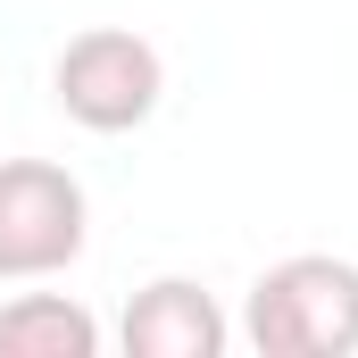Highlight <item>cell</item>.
Returning <instances> with one entry per match:
<instances>
[{
    "instance_id": "4",
    "label": "cell",
    "mask_w": 358,
    "mask_h": 358,
    "mask_svg": "<svg viewBox=\"0 0 358 358\" xmlns=\"http://www.w3.org/2000/svg\"><path fill=\"white\" fill-rule=\"evenodd\" d=\"M125 350L134 358H217L225 350V317L200 283L159 275L134 308H125Z\"/></svg>"
},
{
    "instance_id": "5",
    "label": "cell",
    "mask_w": 358,
    "mask_h": 358,
    "mask_svg": "<svg viewBox=\"0 0 358 358\" xmlns=\"http://www.w3.org/2000/svg\"><path fill=\"white\" fill-rule=\"evenodd\" d=\"M92 350H100V325L76 300L34 292V300L0 308V358H92Z\"/></svg>"
},
{
    "instance_id": "3",
    "label": "cell",
    "mask_w": 358,
    "mask_h": 358,
    "mask_svg": "<svg viewBox=\"0 0 358 358\" xmlns=\"http://www.w3.org/2000/svg\"><path fill=\"white\" fill-rule=\"evenodd\" d=\"M84 250V192L67 167L8 159L0 167V275H59Z\"/></svg>"
},
{
    "instance_id": "2",
    "label": "cell",
    "mask_w": 358,
    "mask_h": 358,
    "mask_svg": "<svg viewBox=\"0 0 358 358\" xmlns=\"http://www.w3.org/2000/svg\"><path fill=\"white\" fill-rule=\"evenodd\" d=\"M59 108L92 134H125L159 108V50L125 25H92L59 59Z\"/></svg>"
},
{
    "instance_id": "1",
    "label": "cell",
    "mask_w": 358,
    "mask_h": 358,
    "mask_svg": "<svg viewBox=\"0 0 358 358\" xmlns=\"http://www.w3.org/2000/svg\"><path fill=\"white\" fill-rule=\"evenodd\" d=\"M259 358H350L358 350V267L350 259H283L250 292Z\"/></svg>"
}]
</instances>
